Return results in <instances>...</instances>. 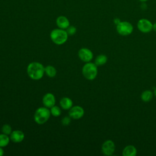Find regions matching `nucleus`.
<instances>
[{
    "mask_svg": "<svg viewBox=\"0 0 156 156\" xmlns=\"http://www.w3.org/2000/svg\"><path fill=\"white\" fill-rule=\"evenodd\" d=\"M84 113V110L82 107L79 105H75L73 106L69 110L68 115L71 119H79L83 117Z\"/></svg>",
    "mask_w": 156,
    "mask_h": 156,
    "instance_id": "6e6552de",
    "label": "nucleus"
},
{
    "mask_svg": "<svg viewBox=\"0 0 156 156\" xmlns=\"http://www.w3.org/2000/svg\"><path fill=\"white\" fill-rule=\"evenodd\" d=\"M154 94H155V96H156V88H155V90H154Z\"/></svg>",
    "mask_w": 156,
    "mask_h": 156,
    "instance_id": "a878e982",
    "label": "nucleus"
},
{
    "mask_svg": "<svg viewBox=\"0 0 156 156\" xmlns=\"http://www.w3.org/2000/svg\"><path fill=\"white\" fill-rule=\"evenodd\" d=\"M82 73L86 79L89 80H94L98 74L97 65L91 62H87L83 66Z\"/></svg>",
    "mask_w": 156,
    "mask_h": 156,
    "instance_id": "20e7f679",
    "label": "nucleus"
},
{
    "mask_svg": "<svg viewBox=\"0 0 156 156\" xmlns=\"http://www.w3.org/2000/svg\"><path fill=\"white\" fill-rule=\"evenodd\" d=\"M59 104L62 109L68 110L73 107V102L70 98L68 97H63L60 99Z\"/></svg>",
    "mask_w": 156,
    "mask_h": 156,
    "instance_id": "ddd939ff",
    "label": "nucleus"
},
{
    "mask_svg": "<svg viewBox=\"0 0 156 156\" xmlns=\"http://www.w3.org/2000/svg\"><path fill=\"white\" fill-rule=\"evenodd\" d=\"M4 154V150L2 149V147H0V156H2Z\"/></svg>",
    "mask_w": 156,
    "mask_h": 156,
    "instance_id": "b1692460",
    "label": "nucleus"
},
{
    "mask_svg": "<svg viewBox=\"0 0 156 156\" xmlns=\"http://www.w3.org/2000/svg\"><path fill=\"white\" fill-rule=\"evenodd\" d=\"M1 130L2 132L3 133L6 134V135H10V133L12 132V127L10 124H6L2 126V128H1Z\"/></svg>",
    "mask_w": 156,
    "mask_h": 156,
    "instance_id": "aec40b11",
    "label": "nucleus"
},
{
    "mask_svg": "<svg viewBox=\"0 0 156 156\" xmlns=\"http://www.w3.org/2000/svg\"><path fill=\"white\" fill-rule=\"evenodd\" d=\"M133 30V26L128 21H121L116 25V31L121 35H129L132 34Z\"/></svg>",
    "mask_w": 156,
    "mask_h": 156,
    "instance_id": "39448f33",
    "label": "nucleus"
},
{
    "mask_svg": "<svg viewBox=\"0 0 156 156\" xmlns=\"http://www.w3.org/2000/svg\"><path fill=\"white\" fill-rule=\"evenodd\" d=\"M152 29L156 32V23H155L154 24H153V26H152Z\"/></svg>",
    "mask_w": 156,
    "mask_h": 156,
    "instance_id": "393cba45",
    "label": "nucleus"
},
{
    "mask_svg": "<svg viewBox=\"0 0 156 156\" xmlns=\"http://www.w3.org/2000/svg\"><path fill=\"white\" fill-rule=\"evenodd\" d=\"M153 24L147 19H140L137 23L138 30L143 33H148L152 30Z\"/></svg>",
    "mask_w": 156,
    "mask_h": 156,
    "instance_id": "423d86ee",
    "label": "nucleus"
},
{
    "mask_svg": "<svg viewBox=\"0 0 156 156\" xmlns=\"http://www.w3.org/2000/svg\"><path fill=\"white\" fill-rule=\"evenodd\" d=\"M51 114L49 108L46 107L38 108L34 113V119L35 122L38 124H43L49 119Z\"/></svg>",
    "mask_w": 156,
    "mask_h": 156,
    "instance_id": "7ed1b4c3",
    "label": "nucleus"
},
{
    "mask_svg": "<svg viewBox=\"0 0 156 156\" xmlns=\"http://www.w3.org/2000/svg\"><path fill=\"white\" fill-rule=\"evenodd\" d=\"M68 34L65 29H54L50 33V38L52 41L57 44L61 45L64 44L68 40Z\"/></svg>",
    "mask_w": 156,
    "mask_h": 156,
    "instance_id": "f03ea898",
    "label": "nucleus"
},
{
    "mask_svg": "<svg viewBox=\"0 0 156 156\" xmlns=\"http://www.w3.org/2000/svg\"><path fill=\"white\" fill-rule=\"evenodd\" d=\"M78 57L82 62L87 63L93 59V54L90 49L87 48H82L78 51Z\"/></svg>",
    "mask_w": 156,
    "mask_h": 156,
    "instance_id": "0eeeda50",
    "label": "nucleus"
},
{
    "mask_svg": "<svg viewBox=\"0 0 156 156\" xmlns=\"http://www.w3.org/2000/svg\"><path fill=\"white\" fill-rule=\"evenodd\" d=\"M107 62V57L104 54L98 55L94 60V63L98 66H102L106 63Z\"/></svg>",
    "mask_w": 156,
    "mask_h": 156,
    "instance_id": "dca6fc26",
    "label": "nucleus"
},
{
    "mask_svg": "<svg viewBox=\"0 0 156 156\" xmlns=\"http://www.w3.org/2000/svg\"><path fill=\"white\" fill-rule=\"evenodd\" d=\"M56 24L58 28L66 29L69 26V21L65 16H60L56 20Z\"/></svg>",
    "mask_w": 156,
    "mask_h": 156,
    "instance_id": "f8f14e48",
    "label": "nucleus"
},
{
    "mask_svg": "<svg viewBox=\"0 0 156 156\" xmlns=\"http://www.w3.org/2000/svg\"><path fill=\"white\" fill-rule=\"evenodd\" d=\"M10 140L15 143L22 142L24 139V133L20 130H15L10 135Z\"/></svg>",
    "mask_w": 156,
    "mask_h": 156,
    "instance_id": "9b49d317",
    "label": "nucleus"
},
{
    "mask_svg": "<svg viewBox=\"0 0 156 156\" xmlns=\"http://www.w3.org/2000/svg\"><path fill=\"white\" fill-rule=\"evenodd\" d=\"M71 118L69 116H65L61 120V123L63 126H68L71 122Z\"/></svg>",
    "mask_w": 156,
    "mask_h": 156,
    "instance_id": "4be33fe9",
    "label": "nucleus"
},
{
    "mask_svg": "<svg viewBox=\"0 0 156 156\" xmlns=\"http://www.w3.org/2000/svg\"><path fill=\"white\" fill-rule=\"evenodd\" d=\"M10 136H8V135L2 133L0 134V147H4L7 146L10 142Z\"/></svg>",
    "mask_w": 156,
    "mask_h": 156,
    "instance_id": "f3484780",
    "label": "nucleus"
},
{
    "mask_svg": "<svg viewBox=\"0 0 156 156\" xmlns=\"http://www.w3.org/2000/svg\"><path fill=\"white\" fill-rule=\"evenodd\" d=\"M137 151L136 147L133 145H128L124 147L122 151L124 156H135Z\"/></svg>",
    "mask_w": 156,
    "mask_h": 156,
    "instance_id": "4468645a",
    "label": "nucleus"
},
{
    "mask_svg": "<svg viewBox=\"0 0 156 156\" xmlns=\"http://www.w3.org/2000/svg\"><path fill=\"white\" fill-rule=\"evenodd\" d=\"M55 97L51 93H48L45 94L42 99L43 105L48 108H50L54 105H55Z\"/></svg>",
    "mask_w": 156,
    "mask_h": 156,
    "instance_id": "9d476101",
    "label": "nucleus"
},
{
    "mask_svg": "<svg viewBox=\"0 0 156 156\" xmlns=\"http://www.w3.org/2000/svg\"><path fill=\"white\" fill-rule=\"evenodd\" d=\"M115 150L114 142L111 140L105 141L102 145V152L105 155H112Z\"/></svg>",
    "mask_w": 156,
    "mask_h": 156,
    "instance_id": "1a4fd4ad",
    "label": "nucleus"
},
{
    "mask_svg": "<svg viewBox=\"0 0 156 156\" xmlns=\"http://www.w3.org/2000/svg\"><path fill=\"white\" fill-rule=\"evenodd\" d=\"M49 110H50V112H51V115H52L54 117H58L62 113V111H61L60 108L59 107L57 106V105H54L53 107L50 108Z\"/></svg>",
    "mask_w": 156,
    "mask_h": 156,
    "instance_id": "6ab92c4d",
    "label": "nucleus"
},
{
    "mask_svg": "<svg viewBox=\"0 0 156 156\" xmlns=\"http://www.w3.org/2000/svg\"><path fill=\"white\" fill-rule=\"evenodd\" d=\"M153 96V93L151 90H145L144 91L141 95V99L144 101V102H149L150 101Z\"/></svg>",
    "mask_w": 156,
    "mask_h": 156,
    "instance_id": "a211bd4d",
    "label": "nucleus"
},
{
    "mask_svg": "<svg viewBox=\"0 0 156 156\" xmlns=\"http://www.w3.org/2000/svg\"><path fill=\"white\" fill-rule=\"evenodd\" d=\"M120 22H121V21H120L119 19H118V18H115V19L114 20V23H115V24H116V25H117L118 24H119Z\"/></svg>",
    "mask_w": 156,
    "mask_h": 156,
    "instance_id": "5701e85b",
    "label": "nucleus"
},
{
    "mask_svg": "<svg viewBox=\"0 0 156 156\" xmlns=\"http://www.w3.org/2000/svg\"><path fill=\"white\" fill-rule=\"evenodd\" d=\"M140 1H141V2H146V1H147V0H139Z\"/></svg>",
    "mask_w": 156,
    "mask_h": 156,
    "instance_id": "bb28decb",
    "label": "nucleus"
},
{
    "mask_svg": "<svg viewBox=\"0 0 156 156\" xmlns=\"http://www.w3.org/2000/svg\"><path fill=\"white\" fill-rule=\"evenodd\" d=\"M66 31L68 35H73L76 32V28L73 26H69L66 29Z\"/></svg>",
    "mask_w": 156,
    "mask_h": 156,
    "instance_id": "412c9836",
    "label": "nucleus"
},
{
    "mask_svg": "<svg viewBox=\"0 0 156 156\" xmlns=\"http://www.w3.org/2000/svg\"><path fill=\"white\" fill-rule=\"evenodd\" d=\"M27 73L31 79L35 80H40L44 74V67L40 62H31L27 65Z\"/></svg>",
    "mask_w": 156,
    "mask_h": 156,
    "instance_id": "f257e3e1",
    "label": "nucleus"
},
{
    "mask_svg": "<svg viewBox=\"0 0 156 156\" xmlns=\"http://www.w3.org/2000/svg\"><path fill=\"white\" fill-rule=\"evenodd\" d=\"M44 74L49 77H54L57 74L56 68L52 65H48L44 67Z\"/></svg>",
    "mask_w": 156,
    "mask_h": 156,
    "instance_id": "2eb2a0df",
    "label": "nucleus"
}]
</instances>
